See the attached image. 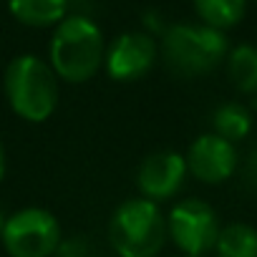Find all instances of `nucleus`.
Returning a JSON list of instances; mask_svg holds the SVG:
<instances>
[{
	"label": "nucleus",
	"instance_id": "f257e3e1",
	"mask_svg": "<svg viewBox=\"0 0 257 257\" xmlns=\"http://www.w3.org/2000/svg\"><path fill=\"white\" fill-rule=\"evenodd\" d=\"M101 28L86 16H66L51 38V68L66 83H86L103 66Z\"/></svg>",
	"mask_w": 257,
	"mask_h": 257
},
{
	"label": "nucleus",
	"instance_id": "f03ea898",
	"mask_svg": "<svg viewBox=\"0 0 257 257\" xmlns=\"http://www.w3.org/2000/svg\"><path fill=\"white\" fill-rule=\"evenodd\" d=\"M229 41L224 31L204 23H177L164 31L162 58L167 68L182 78H199L227 61Z\"/></svg>",
	"mask_w": 257,
	"mask_h": 257
},
{
	"label": "nucleus",
	"instance_id": "7ed1b4c3",
	"mask_svg": "<svg viewBox=\"0 0 257 257\" xmlns=\"http://www.w3.org/2000/svg\"><path fill=\"white\" fill-rule=\"evenodd\" d=\"M6 98L16 116L31 123H43L58 106V76L43 58L23 53L6 68Z\"/></svg>",
	"mask_w": 257,
	"mask_h": 257
},
{
	"label": "nucleus",
	"instance_id": "20e7f679",
	"mask_svg": "<svg viewBox=\"0 0 257 257\" xmlns=\"http://www.w3.org/2000/svg\"><path fill=\"white\" fill-rule=\"evenodd\" d=\"M167 239V217L157 202L134 197L113 209L108 242L118 257H157Z\"/></svg>",
	"mask_w": 257,
	"mask_h": 257
},
{
	"label": "nucleus",
	"instance_id": "39448f33",
	"mask_svg": "<svg viewBox=\"0 0 257 257\" xmlns=\"http://www.w3.org/2000/svg\"><path fill=\"white\" fill-rule=\"evenodd\" d=\"M0 242L11 257H53L63 234L58 219L48 209L26 207L6 217Z\"/></svg>",
	"mask_w": 257,
	"mask_h": 257
},
{
	"label": "nucleus",
	"instance_id": "423d86ee",
	"mask_svg": "<svg viewBox=\"0 0 257 257\" xmlns=\"http://www.w3.org/2000/svg\"><path fill=\"white\" fill-rule=\"evenodd\" d=\"M217 212L202 199H182L167 217V234L184 254H207L219 237Z\"/></svg>",
	"mask_w": 257,
	"mask_h": 257
},
{
	"label": "nucleus",
	"instance_id": "0eeeda50",
	"mask_svg": "<svg viewBox=\"0 0 257 257\" xmlns=\"http://www.w3.org/2000/svg\"><path fill=\"white\" fill-rule=\"evenodd\" d=\"M157 58H159V46L149 33L128 31V33H121L106 48L103 68L111 81L128 83V81L144 78L154 68Z\"/></svg>",
	"mask_w": 257,
	"mask_h": 257
},
{
	"label": "nucleus",
	"instance_id": "6e6552de",
	"mask_svg": "<svg viewBox=\"0 0 257 257\" xmlns=\"http://www.w3.org/2000/svg\"><path fill=\"white\" fill-rule=\"evenodd\" d=\"M187 174H189L187 159L179 152L159 149V152H152L149 157H144V162L139 164L137 187L147 199L159 204V202H167L179 194Z\"/></svg>",
	"mask_w": 257,
	"mask_h": 257
},
{
	"label": "nucleus",
	"instance_id": "1a4fd4ad",
	"mask_svg": "<svg viewBox=\"0 0 257 257\" xmlns=\"http://www.w3.org/2000/svg\"><path fill=\"white\" fill-rule=\"evenodd\" d=\"M187 169L204 184H222L227 182L239 164L237 149L232 142L222 139L219 134H202L192 142L187 152Z\"/></svg>",
	"mask_w": 257,
	"mask_h": 257
},
{
	"label": "nucleus",
	"instance_id": "9d476101",
	"mask_svg": "<svg viewBox=\"0 0 257 257\" xmlns=\"http://www.w3.org/2000/svg\"><path fill=\"white\" fill-rule=\"evenodd\" d=\"M13 18L28 28L58 26L66 18L68 0H8Z\"/></svg>",
	"mask_w": 257,
	"mask_h": 257
},
{
	"label": "nucleus",
	"instance_id": "9b49d317",
	"mask_svg": "<svg viewBox=\"0 0 257 257\" xmlns=\"http://www.w3.org/2000/svg\"><path fill=\"white\" fill-rule=\"evenodd\" d=\"M227 73L239 93L257 96V46L242 43L227 53Z\"/></svg>",
	"mask_w": 257,
	"mask_h": 257
},
{
	"label": "nucleus",
	"instance_id": "f8f14e48",
	"mask_svg": "<svg viewBox=\"0 0 257 257\" xmlns=\"http://www.w3.org/2000/svg\"><path fill=\"white\" fill-rule=\"evenodd\" d=\"M199 21L209 28H234L247 11V0H192Z\"/></svg>",
	"mask_w": 257,
	"mask_h": 257
},
{
	"label": "nucleus",
	"instance_id": "ddd939ff",
	"mask_svg": "<svg viewBox=\"0 0 257 257\" xmlns=\"http://www.w3.org/2000/svg\"><path fill=\"white\" fill-rule=\"evenodd\" d=\"M214 249L219 257H257V229L244 222H232L219 229Z\"/></svg>",
	"mask_w": 257,
	"mask_h": 257
},
{
	"label": "nucleus",
	"instance_id": "4468645a",
	"mask_svg": "<svg viewBox=\"0 0 257 257\" xmlns=\"http://www.w3.org/2000/svg\"><path fill=\"white\" fill-rule=\"evenodd\" d=\"M212 126H214V134H219L222 139L234 144V142H242L252 132V113L242 103H234V101L232 103H222L214 111Z\"/></svg>",
	"mask_w": 257,
	"mask_h": 257
},
{
	"label": "nucleus",
	"instance_id": "2eb2a0df",
	"mask_svg": "<svg viewBox=\"0 0 257 257\" xmlns=\"http://www.w3.org/2000/svg\"><path fill=\"white\" fill-rule=\"evenodd\" d=\"M244 179L252 189H257V152H252L247 164H244Z\"/></svg>",
	"mask_w": 257,
	"mask_h": 257
},
{
	"label": "nucleus",
	"instance_id": "dca6fc26",
	"mask_svg": "<svg viewBox=\"0 0 257 257\" xmlns=\"http://www.w3.org/2000/svg\"><path fill=\"white\" fill-rule=\"evenodd\" d=\"M6 177V149H3V142H0V182Z\"/></svg>",
	"mask_w": 257,
	"mask_h": 257
},
{
	"label": "nucleus",
	"instance_id": "f3484780",
	"mask_svg": "<svg viewBox=\"0 0 257 257\" xmlns=\"http://www.w3.org/2000/svg\"><path fill=\"white\" fill-rule=\"evenodd\" d=\"M3 224H6V214L0 212V232H3Z\"/></svg>",
	"mask_w": 257,
	"mask_h": 257
},
{
	"label": "nucleus",
	"instance_id": "a211bd4d",
	"mask_svg": "<svg viewBox=\"0 0 257 257\" xmlns=\"http://www.w3.org/2000/svg\"><path fill=\"white\" fill-rule=\"evenodd\" d=\"M184 257H204V254H184Z\"/></svg>",
	"mask_w": 257,
	"mask_h": 257
},
{
	"label": "nucleus",
	"instance_id": "6ab92c4d",
	"mask_svg": "<svg viewBox=\"0 0 257 257\" xmlns=\"http://www.w3.org/2000/svg\"><path fill=\"white\" fill-rule=\"evenodd\" d=\"M53 257H63V254H58V252H56V254H53Z\"/></svg>",
	"mask_w": 257,
	"mask_h": 257
}]
</instances>
